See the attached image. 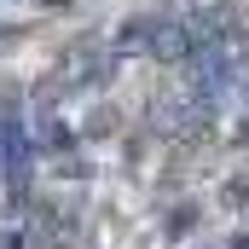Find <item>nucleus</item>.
<instances>
[{
    "label": "nucleus",
    "instance_id": "1",
    "mask_svg": "<svg viewBox=\"0 0 249 249\" xmlns=\"http://www.w3.org/2000/svg\"><path fill=\"white\" fill-rule=\"evenodd\" d=\"M122 47L127 53H157V58H180L191 47V29H180L174 12H139L122 23Z\"/></svg>",
    "mask_w": 249,
    "mask_h": 249
}]
</instances>
